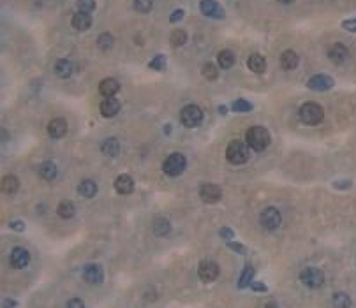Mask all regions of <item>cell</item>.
Returning <instances> with one entry per match:
<instances>
[{"instance_id":"obj_35","label":"cell","mask_w":356,"mask_h":308,"mask_svg":"<svg viewBox=\"0 0 356 308\" xmlns=\"http://www.w3.org/2000/svg\"><path fill=\"white\" fill-rule=\"evenodd\" d=\"M150 69H155V71H164L166 69V58L162 55H157L150 63H148Z\"/></svg>"},{"instance_id":"obj_2","label":"cell","mask_w":356,"mask_h":308,"mask_svg":"<svg viewBox=\"0 0 356 308\" xmlns=\"http://www.w3.org/2000/svg\"><path fill=\"white\" fill-rule=\"evenodd\" d=\"M226 159L235 166H240L249 160V145L244 141H231L226 150Z\"/></svg>"},{"instance_id":"obj_21","label":"cell","mask_w":356,"mask_h":308,"mask_svg":"<svg viewBox=\"0 0 356 308\" xmlns=\"http://www.w3.org/2000/svg\"><path fill=\"white\" fill-rule=\"evenodd\" d=\"M72 71H74V67H72V63L69 62L67 58H60L56 60L55 63V74L58 76V78H69V76L72 74Z\"/></svg>"},{"instance_id":"obj_38","label":"cell","mask_w":356,"mask_h":308,"mask_svg":"<svg viewBox=\"0 0 356 308\" xmlns=\"http://www.w3.org/2000/svg\"><path fill=\"white\" fill-rule=\"evenodd\" d=\"M78 9L83 12H92L95 9V0H78Z\"/></svg>"},{"instance_id":"obj_16","label":"cell","mask_w":356,"mask_h":308,"mask_svg":"<svg viewBox=\"0 0 356 308\" xmlns=\"http://www.w3.org/2000/svg\"><path fill=\"white\" fill-rule=\"evenodd\" d=\"M328 58L335 63H344L346 60L349 58V49L346 48L344 44H341V42H335V44L328 49Z\"/></svg>"},{"instance_id":"obj_5","label":"cell","mask_w":356,"mask_h":308,"mask_svg":"<svg viewBox=\"0 0 356 308\" xmlns=\"http://www.w3.org/2000/svg\"><path fill=\"white\" fill-rule=\"evenodd\" d=\"M300 282L304 284V286L311 287V289H318V287H321L323 282H325V275H323V271L318 270V268L309 266L300 273Z\"/></svg>"},{"instance_id":"obj_11","label":"cell","mask_w":356,"mask_h":308,"mask_svg":"<svg viewBox=\"0 0 356 308\" xmlns=\"http://www.w3.org/2000/svg\"><path fill=\"white\" fill-rule=\"evenodd\" d=\"M9 263H11V266L16 268V270H21V268H25L26 264L30 263V254L26 252V249H23V247H16L11 252Z\"/></svg>"},{"instance_id":"obj_4","label":"cell","mask_w":356,"mask_h":308,"mask_svg":"<svg viewBox=\"0 0 356 308\" xmlns=\"http://www.w3.org/2000/svg\"><path fill=\"white\" fill-rule=\"evenodd\" d=\"M185 166H187V160L182 153H171L162 164V169L168 176H180L185 171Z\"/></svg>"},{"instance_id":"obj_41","label":"cell","mask_w":356,"mask_h":308,"mask_svg":"<svg viewBox=\"0 0 356 308\" xmlns=\"http://www.w3.org/2000/svg\"><path fill=\"white\" fill-rule=\"evenodd\" d=\"M228 247H229V249H233V250H236L238 254H245V247L244 245H238V243H231V242H229Z\"/></svg>"},{"instance_id":"obj_14","label":"cell","mask_w":356,"mask_h":308,"mask_svg":"<svg viewBox=\"0 0 356 308\" xmlns=\"http://www.w3.org/2000/svg\"><path fill=\"white\" fill-rule=\"evenodd\" d=\"M48 134L53 139H60L67 134V122L64 118H53L48 123Z\"/></svg>"},{"instance_id":"obj_39","label":"cell","mask_w":356,"mask_h":308,"mask_svg":"<svg viewBox=\"0 0 356 308\" xmlns=\"http://www.w3.org/2000/svg\"><path fill=\"white\" fill-rule=\"evenodd\" d=\"M182 18H184V9H176V11H173L171 16H169V21H171V23H178Z\"/></svg>"},{"instance_id":"obj_9","label":"cell","mask_w":356,"mask_h":308,"mask_svg":"<svg viewBox=\"0 0 356 308\" xmlns=\"http://www.w3.org/2000/svg\"><path fill=\"white\" fill-rule=\"evenodd\" d=\"M83 280L88 284H101L104 280V271L99 264H86L83 268Z\"/></svg>"},{"instance_id":"obj_44","label":"cell","mask_w":356,"mask_h":308,"mask_svg":"<svg viewBox=\"0 0 356 308\" xmlns=\"http://www.w3.org/2000/svg\"><path fill=\"white\" fill-rule=\"evenodd\" d=\"M11 229L23 231V229H25V224H23V222H11Z\"/></svg>"},{"instance_id":"obj_29","label":"cell","mask_w":356,"mask_h":308,"mask_svg":"<svg viewBox=\"0 0 356 308\" xmlns=\"http://www.w3.org/2000/svg\"><path fill=\"white\" fill-rule=\"evenodd\" d=\"M171 231V226L166 219H155L154 220V233L157 236H166Z\"/></svg>"},{"instance_id":"obj_10","label":"cell","mask_w":356,"mask_h":308,"mask_svg":"<svg viewBox=\"0 0 356 308\" xmlns=\"http://www.w3.org/2000/svg\"><path fill=\"white\" fill-rule=\"evenodd\" d=\"M198 275L203 282H214L219 277V266L212 261H205V263L199 264Z\"/></svg>"},{"instance_id":"obj_17","label":"cell","mask_w":356,"mask_h":308,"mask_svg":"<svg viewBox=\"0 0 356 308\" xmlns=\"http://www.w3.org/2000/svg\"><path fill=\"white\" fill-rule=\"evenodd\" d=\"M99 109H101V115L104 118H111V116H115L116 113L120 111V102L113 99V97H106L101 102V106H99Z\"/></svg>"},{"instance_id":"obj_40","label":"cell","mask_w":356,"mask_h":308,"mask_svg":"<svg viewBox=\"0 0 356 308\" xmlns=\"http://www.w3.org/2000/svg\"><path fill=\"white\" fill-rule=\"evenodd\" d=\"M342 28L349 30V32H356V18L346 19V21H342Z\"/></svg>"},{"instance_id":"obj_33","label":"cell","mask_w":356,"mask_h":308,"mask_svg":"<svg viewBox=\"0 0 356 308\" xmlns=\"http://www.w3.org/2000/svg\"><path fill=\"white\" fill-rule=\"evenodd\" d=\"M203 76H205L206 79H210V81H214V79H217L219 72H217V67L214 65V63H205L203 65Z\"/></svg>"},{"instance_id":"obj_42","label":"cell","mask_w":356,"mask_h":308,"mask_svg":"<svg viewBox=\"0 0 356 308\" xmlns=\"http://www.w3.org/2000/svg\"><path fill=\"white\" fill-rule=\"evenodd\" d=\"M221 236L226 238V240H231V238L235 236V233H233L231 229H228V227H222V229H221Z\"/></svg>"},{"instance_id":"obj_19","label":"cell","mask_w":356,"mask_h":308,"mask_svg":"<svg viewBox=\"0 0 356 308\" xmlns=\"http://www.w3.org/2000/svg\"><path fill=\"white\" fill-rule=\"evenodd\" d=\"M118 90H120V83L113 78L102 79L101 85H99V92H101V95H104V97H113Z\"/></svg>"},{"instance_id":"obj_24","label":"cell","mask_w":356,"mask_h":308,"mask_svg":"<svg viewBox=\"0 0 356 308\" xmlns=\"http://www.w3.org/2000/svg\"><path fill=\"white\" fill-rule=\"evenodd\" d=\"M101 150H102L104 155L116 157L118 155V152H120V143H118V139L116 138H108V139H104V143L101 145Z\"/></svg>"},{"instance_id":"obj_1","label":"cell","mask_w":356,"mask_h":308,"mask_svg":"<svg viewBox=\"0 0 356 308\" xmlns=\"http://www.w3.org/2000/svg\"><path fill=\"white\" fill-rule=\"evenodd\" d=\"M245 139H247V145L251 146L252 150H256V152H263L272 141L270 132H268L265 127H259V125L251 127V129L247 130Z\"/></svg>"},{"instance_id":"obj_22","label":"cell","mask_w":356,"mask_h":308,"mask_svg":"<svg viewBox=\"0 0 356 308\" xmlns=\"http://www.w3.org/2000/svg\"><path fill=\"white\" fill-rule=\"evenodd\" d=\"M18 189H19V182L16 176L9 175L2 178V194H5V196H14V194L18 192Z\"/></svg>"},{"instance_id":"obj_8","label":"cell","mask_w":356,"mask_h":308,"mask_svg":"<svg viewBox=\"0 0 356 308\" xmlns=\"http://www.w3.org/2000/svg\"><path fill=\"white\" fill-rule=\"evenodd\" d=\"M199 197H201L205 203L214 204V203H217V201H221L222 190H221V187L214 185V183H205V185L199 187Z\"/></svg>"},{"instance_id":"obj_3","label":"cell","mask_w":356,"mask_h":308,"mask_svg":"<svg viewBox=\"0 0 356 308\" xmlns=\"http://www.w3.org/2000/svg\"><path fill=\"white\" fill-rule=\"evenodd\" d=\"M325 118V111L318 102H305L300 108V120L307 125H318Z\"/></svg>"},{"instance_id":"obj_30","label":"cell","mask_w":356,"mask_h":308,"mask_svg":"<svg viewBox=\"0 0 356 308\" xmlns=\"http://www.w3.org/2000/svg\"><path fill=\"white\" fill-rule=\"evenodd\" d=\"M113 42H115V39H113V35L109 32H104L99 35L97 39V46L99 49H102V51H108V49L113 48Z\"/></svg>"},{"instance_id":"obj_23","label":"cell","mask_w":356,"mask_h":308,"mask_svg":"<svg viewBox=\"0 0 356 308\" xmlns=\"http://www.w3.org/2000/svg\"><path fill=\"white\" fill-rule=\"evenodd\" d=\"M247 65H249V69H251L252 72H256V74H261V72H265V69H266V60H265V56L254 53V55L249 56Z\"/></svg>"},{"instance_id":"obj_18","label":"cell","mask_w":356,"mask_h":308,"mask_svg":"<svg viewBox=\"0 0 356 308\" xmlns=\"http://www.w3.org/2000/svg\"><path fill=\"white\" fill-rule=\"evenodd\" d=\"M115 190L122 196H127L134 190V182L129 175H120L115 180Z\"/></svg>"},{"instance_id":"obj_36","label":"cell","mask_w":356,"mask_h":308,"mask_svg":"<svg viewBox=\"0 0 356 308\" xmlns=\"http://www.w3.org/2000/svg\"><path fill=\"white\" fill-rule=\"evenodd\" d=\"M252 277H254V270H252L251 266H247L244 273H242V277H240V287H245V286H249V284H252L251 282Z\"/></svg>"},{"instance_id":"obj_15","label":"cell","mask_w":356,"mask_h":308,"mask_svg":"<svg viewBox=\"0 0 356 308\" xmlns=\"http://www.w3.org/2000/svg\"><path fill=\"white\" fill-rule=\"evenodd\" d=\"M71 25H72V28L78 30V32H85V30H88V28L92 26V16H90V12L78 11L74 16H72Z\"/></svg>"},{"instance_id":"obj_25","label":"cell","mask_w":356,"mask_h":308,"mask_svg":"<svg viewBox=\"0 0 356 308\" xmlns=\"http://www.w3.org/2000/svg\"><path fill=\"white\" fill-rule=\"evenodd\" d=\"M78 192L81 194L83 197H94L95 194H97V185H95V182H92V180H83L81 183H79L78 187Z\"/></svg>"},{"instance_id":"obj_20","label":"cell","mask_w":356,"mask_h":308,"mask_svg":"<svg viewBox=\"0 0 356 308\" xmlns=\"http://www.w3.org/2000/svg\"><path fill=\"white\" fill-rule=\"evenodd\" d=\"M298 62H300V58H298V55H296L293 49H288V51L282 53L281 67L284 69V71H293V69H296V67H298Z\"/></svg>"},{"instance_id":"obj_13","label":"cell","mask_w":356,"mask_h":308,"mask_svg":"<svg viewBox=\"0 0 356 308\" xmlns=\"http://www.w3.org/2000/svg\"><path fill=\"white\" fill-rule=\"evenodd\" d=\"M199 9H201L203 14L208 16V18H219V19L224 18V11H222V7L215 0H201Z\"/></svg>"},{"instance_id":"obj_47","label":"cell","mask_w":356,"mask_h":308,"mask_svg":"<svg viewBox=\"0 0 356 308\" xmlns=\"http://www.w3.org/2000/svg\"><path fill=\"white\" fill-rule=\"evenodd\" d=\"M279 2H281V4H293L295 0H279Z\"/></svg>"},{"instance_id":"obj_7","label":"cell","mask_w":356,"mask_h":308,"mask_svg":"<svg viewBox=\"0 0 356 308\" xmlns=\"http://www.w3.org/2000/svg\"><path fill=\"white\" fill-rule=\"evenodd\" d=\"M259 222L265 226V229H268V231H274V229H277L279 226H281V222H282V217H281V213H279V210L277 208H265L261 212V215H259Z\"/></svg>"},{"instance_id":"obj_26","label":"cell","mask_w":356,"mask_h":308,"mask_svg":"<svg viewBox=\"0 0 356 308\" xmlns=\"http://www.w3.org/2000/svg\"><path fill=\"white\" fill-rule=\"evenodd\" d=\"M39 175H41L42 180H53L56 176V166L51 162V160H48V162H42L41 167H39Z\"/></svg>"},{"instance_id":"obj_28","label":"cell","mask_w":356,"mask_h":308,"mask_svg":"<svg viewBox=\"0 0 356 308\" xmlns=\"http://www.w3.org/2000/svg\"><path fill=\"white\" fill-rule=\"evenodd\" d=\"M74 213H76V208L71 201H62V203L58 204V215H60L62 219H72Z\"/></svg>"},{"instance_id":"obj_31","label":"cell","mask_w":356,"mask_h":308,"mask_svg":"<svg viewBox=\"0 0 356 308\" xmlns=\"http://www.w3.org/2000/svg\"><path fill=\"white\" fill-rule=\"evenodd\" d=\"M152 7H154V0H134V9L138 12L146 14L152 11Z\"/></svg>"},{"instance_id":"obj_37","label":"cell","mask_w":356,"mask_h":308,"mask_svg":"<svg viewBox=\"0 0 356 308\" xmlns=\"http://www.w3.org/2000/svg\"><path fill=\"white\" fill-rule=\"evenodd\" d=\"M334 305H335V307H351V301H349L348 294L337 293L334 296Z\"/></svg>"},{"instance_id":"obj_46","label":"cell","mask_w":356,"mask_h":308,"mask_svg":"<svg viewBox=\"0 0 356 308\" xmlns=\"http://www.w3.org/2000/svg\"><path fill=\"white\" fill-rule=\"evenodd\" d=\"M4 307H16V303H14V301H11V300H5L4 301Z\"/></svg>"},{"instance_id":"obj_12","label":"cell","mask_w":356,"mask_h":308,"mask_svg":"<svg viewBox=\"0 0 356 308\" xmlns=\"http://www.w3.org/2000/svg\"><path fill=\"white\" fill-rule=\"evenodd\" d=\"M307 86L311 90L326 92V90H330L332 86H334V79H332L330 76H326V74H316L307 81Z\"/></svg>"},{"instance_id":"obj_6","label":"cell","mask_w":356,"mask_h":308,"mask_svg":"<svg viewBox=\"0 0 356 308\" xmlns=\"http://www.w3.org/2000/svg\"><path fill=\"white\" fill-rule=\"evenodd\" d=\"M180 122L184 123L185 127H198L199 123L203 122V111L199 106L196 104H189L182 109L180 113Z\"/></svg>"},{"instance_id":"obj_32","label":"cell","mask_w":356,"mask_h":308,"mask_svg":"<svg viewBox=\"0 0 356 308\" xmlns=\"http://www.w3.org/2000/svg\"><path fill=\"white\" fill-rule=\"evenodd\" d=\"M169 41H171L173 46H182L187 42V33H185L184 30H175V32L171 33Z\"/></svg>"},{"instance_id":"obj_27","label":"cell","mask_w":356,"mask_h":308,"mask_svg":"<svg viewBox=\"0 0 356 308\" xmlns=\"http://www.w3.org/2000/svg\"><path fill=\"white\" fill-rule=\"evenodd\" d=\"M217 62L222 69H229V67H233V63H235V55H233V51H229V49H222L217 55Z\"/></svg>"},{"instance_id":"obj_43","label":"cell","mask_w":356,"mask_h":308,"mask_svg":"<svg viewBox=\"0 0 356 308\" xmlns=\"http://www.w3.org/2000/svg\"><path fill=\"white\" fill-rule=\"evenodd\" d=\"M67 307L69 308H83V307H85V303H83L81 300H71L67 303Z\"/></svg>"},{"instance_id":"obj_34","label":"cell","mask_w":356,"mask_h":308,"mask_svg":"<svg viewBox=\"0 0 356 308\" xmlns=\"http://www.w3.org/2000/svg\"><path fill=\"white\" fill-rule=\"evenodd\" d=\"M231 109H233V111H238V113H245V111H251L252 104H251V102H247L245 99H238V100H235V102L231 104Z\"/></svg>"},{"instance_id":"obj_45","label":"cell","mask_w":356,"mask_h":308,"mask_svg":"<svg viewBox=\"0 0 356 308\" xmlns=\"http://www.w3.org/2000/svg\"><path fill=\"white\" fill-rule=\"evenodd\" d=\"M252 289L254 291H266V287L263 284H258V282H252Z\"/></svg>"}]
</instances>
